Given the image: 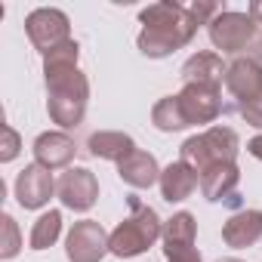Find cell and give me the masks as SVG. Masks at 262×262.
<instances>
[{"mask_svg":"<svg viewBox=\"0 0 262 262\" xmlns=\"http://www.w3.org/2000/svg\"><path fill=\"white\" fill-rule=\"evenodd\" d=\"M80 47L68 40L43 56V80H47V111L50 120L62 129H77L90 102V80L77 68Z\"/></svg>","mask_w":262,"mask_h":262,"instance_id":"obj_1","label":"cell"},{"mask_svg":"<svg viewBox=\"0 0 262 262\" xmlns=\"http://www.w3.org/2000/svg\"><path fill=\"white\" fill-rule=\"evenodd\" d=\"M142 31H139V53L148 59H167L176 50L188 47L191 37L198 34V19L191 16L188 7L164 0V4H151L139 13Z\"/></svg>","mask_w":262,"mask_h":262,"instance_id":"obj_2","label":"cell"},{"mask_svg":"<svg viewBox=\"0 0 262 262\" xmlns=\"http://www.w3.org/2000/svg\"><path fill=\"white\" fill-rule=\"evenodd\" d=\"M129 204V216L111 231L108 237V250L117 256V259H133V256H142L161 234H164V222L161 216L155 213V207L142 204L136 194L126 198Z\"/></svg>","mask_w":262,"mask_h":262,"instance_id":"obj_3","label":"cell"},{"mask_svg":"<svg viewBox=\"0 0 262 262\" xmlns=\"http://www.w3.org/2000/svg\"><path fill=\"white\" fill-rule=\"evenodd\" d=\"M222 86L228 90L234 111L250 123L262 129V62L256 56L231 59L225 68Z\"/></svg>","mask_w":262,"mask_h":262,"instance_id":"obj_4","label":"cell"},{"mask_svg":"<svg viewBox=\"0 0 262 262\" xmlns=\"http://www.w3.org/2000/svg\"><path fill=\"white\" fill-rule=\"evenodd\" d=\"M241 151V139L231 126H210L198 136H188L179 148V161H185L194 173L216 167V164H234Z\"/></svg>","mask_w":262,"mask_h":262,"instance_id":"obj_5","label":"cell"},{"mask_svg":"<svg viewBox=\"0 0 262 262\" xmlns=\"http://www.w3.org/2000/svg\"><path fill=\"white\" fill-rule=\"evenodd\" d=\"M210 43L216 50H222L225 56H244L247 50L256 47L259 40V25L247 16V13H234V10H222L210 25H207Z\"/></svg>","mask_w":262,"mask_h":262,"instance_id":"obj_6","label":"cell"},{"mask_svg":"<svg viewBox=\"0 0 262 262\" xmlns=\"http://www.w3.org/2000/svg\"><path fill=\"white\" fill-rule=\"evenodd\" d=\"M25 34L28 40L34 43V50L40 56L53 53L56 47L68 43L71 40V22L62 10H53V7H40L34 13H28L25 19Z\"/></svg>","mask_w":262,"mask_h":262,"instance_id":"obj_7","label":"cell"},{"mask_svg":"<svg viewBox=\"0 0 262 262\" xmlns=\"http://www.w3.org/2000/svg\"><path fill=\"white\" fill-rule=\"evenodd\" d=\"M179 111L185 126H198V123H213L225 105H222V86H204V83H185L182 93H176Z\"/></svg>","mask_w":262,"mask_h":262,"instance_id":"obj_8","label":"cell"},{"mask_svg":"<svg viewBox=\"0 0 262 262\" xmlns=\"http://www.w3.org/2000/svg\"><path fill=\"white\" fill-rule=\"evenodd\" d=\"M108 237L105 228L96 222V219H80L71 225L68 237H65V256L68 262H102L108 250Z\"/></svg>","mask_w":262,"mask_h":262,"instance_id":"obj_9","label":"cell"},{"mask_svg":"<svg viewBox=\"0 0 262 262\" xmlns=\"http://www.w3.org/2000/svg\"><path fill=\"white\" fill-rule=\"evenodd\" d=\"M56 194H59V201L68 210L86 213L96 204V198H99V179L90 170H83V167H68L59 176V182H56Z\"/></svg>","mask_w":262,"mask_h":262,"instance_id":"obj_10","label":"cell"},{"mask_svg":"<svg viewBox=\"0 0 262 262\" xmlns=\"http://www.w3.org/2000/svg\"><path fill=\"white\" fill-rule=\"evenodd\" d=\"M201 179V194L210 201V204H241V194H237V182H241V170L237 164H216V167H207L198 173Z\"/></svg>","mask_w":262,"mask_h":262,"instance_id":"obj_11","label":"cell"},{"mask_svg":"<svg viewBox=\"0 0 262 262\" xmlns=\"http://www.w3.org/2000/svg\"><path fill=\"white\" fill-rule=\"evenodd\" d=\"M56 191V182H53V173L40 164H28L19 176H16V201L19 207L25 210H40L50 204Z\"/></svg>","mask_w":262,"mask_h":262,"instance_id":"obj_12","label":"cell"},{"mask_svg":"<svg viewBox=\"0 0 262 262\" xmlns=\"http://www.w3.org/2000/svg\"><path fill=\"white\" fill-rule=\"evenodd\" d=\"M31 151H34V164H40L47 170H62V167H68L74 161L77 145L65 129H50V133H40L34 139Z\"/></svg>","mask_w":262,"mask_h":262,"instance_id":"obj_13","label":"cell"},{"mask_svg":"<svg viewBox=\"0 0 262 262\" xmlns=\"http://www.w3.org/2000/svg\"><path fill=\"white\" fill-rule=\"evenodd\" d=\"M117 176H120L129 188H151L155 182H161V167H158L155 155L136 148V151H129V155L117 164Z\"/></svg>","mask_w":262,"mask_h":262,"instance_id":"obj_14","label":"cell"},{"mask_svg":"<svg viewBox=\"0 0 262 262\" xmlns=\"http://www.w3.org/2000/svg\"><path fill=\"white\" fill-rule=\"evenodd\" d=\"M259 237H262V210H237L222 225V241L231 250L253 247Z\"/></svg>","mask_w":262,"mask_h":262,"instance_id":"obj_15","label":"cell"},{"mask_svg":"<svg viewBox=\"0 0 262 262\" xmlns=\"http://www.w3.org/2000/svg\"><path fill=\"white\" fill-rule=\"evenodd\" d=\"M225 68H228V65H222V56H219V53L204 50V53H194V56L182 65L179 77H182V83L222 86V80H225Z\"/></svg>","mask_w":262,"mask_h":262,"instance_id":"obj_16","label":"cell"},{"mask_svg":"<svg viewBox=\"0 0 262 262\" xmlns=\"http://www.w3.org/2000/svg\"><path fill=\"white\" fill-rule=\"evenodd\" d=\"M158 185H161L164 201L179 204V201L191 198L194 188H201V179H198V173H194L185 161H173L170 167L161 170V182H158Z\"/></svg>","mask_w":262,"mask_h":262,"instance_id":"obj_17","label":"cell"},{"mask_svg":"<svg viewBox=\"0 0 262 262\" xmlns=\"http://www.w3.org/2000/svg\"><path fill=\"white\" fill-rule=\"evenodd\" d=\"M164 256H173V253H182V250H194V241H198V222L188 210L182 213H173V219L164 222Z\"/></svg>","mask_w":262,"mask_h":262,"instance_id":"obj_18","label":"cell"},{"mask_svg":"<svg viewBox=\"0 0 262 262\" xmlns=\"http://www.w3.org/2000/svg\"><path fill=\"white\" fill-rule=\"evenodd\" d=\"M86 148H90L93 158L120 164L129 151H136V142H133V136L120 133V129H99V133H93L86 139Z\"/></svg>","mask_w":262,"mask_h":262,"instance_id":"obj_19","label":"cell"},{"mask_svg":"<svg viewBox=\"0 0 262 262\" xmlns=\"http://www.w3.org/2000/svg\"><path fill=\"white\" fill-rule=\"evenodd\" d=\"M59 234H62V213L59 210H50V213H43L31 225L28 244H31V250H47V247H53L59 241Z\"/></svg>","mask_w":262,"mask_h":262,"instance_id":"obj_20","label":"cell"},{"mask_svg":"<svg viewBox=\"0 0 262 262\" xmlns=\"http://www.w3.org/2000/svg\"><path fill=\"white\" fill-rule=\"evenodd\" d=\"M151 123L161 129V133H176V129H185V120H182V111H179L176 96H164L151 108Z\"/></svg>","mask_w":262,"mask_h":262,"instance_id":"obj_21","label":"cell"},{"mask_svg":"<svg viewBox=\"0 0 262 262\" xmlns=\"http://www.w3.org/2000/svg\"><path fill=\"white\" fill-rule=\"evenodd\" d=\"M0 231H4V241H0V259H13L22 250V237H19V225L10 213L0 216Z\"/></svg>","mask_w":262,"mask_h":262,"instance_id":"obj_22","label":"cell"},{"mask_svg":"<svg viewBox=\"0 0 262 262\" xmlns=\"http://www.w3.org/2000/svg\"><path fill=\"white\" fill-rule=\"evenodd\" d=\"M0 129H4V151H0V161L10 164V161H16V155H19V148H22V139H19V133H16L10 123H4Z\"/></svg>","mask_w":262,"mask_h":262,"instance_id":"obj_23","label":"cell"},{"mask_svg":"<svg viewBox=\"0 0 262 262\" xmlns=\"http://www.w3.org/2000/svg\"><path fill=\"white\" fill-rule=\"evenodd\" d=\"M167 262H201V253H198V247L194 250H182V253L167 256Z\"/></svg>","mask_w":262,"mask_h":262,"instance_id":"obj_24","label":"cell"},{"mask_svg":"<svg viewBox=\"0 0 262 262\" xmlns=\"http://www.w3.org/2000/svg\"><path fill=\"white\" fill-rule=\"evenodd\" d=\"M247 151H250L256 161H262V136H253V139L247 142Z\"/></svg>","mask_w":262,"mask_h":262,"instance_id":"obj_25","label":"cell"},{"mask_svg":"<svg viewBox=\"0 0 262 262\" xmlns=\"http://www.w3.org/2000/svg\"><path fill=\"white\" fill-rule=\"evenodd\" d=\"M247 16H250L256 25H262V0H253V4H250V10H247Z\"/></svg>","mask_w":262,"mask_h":262,"instance_id":"obj_26","label":"cell"},{"mask_svg":"<svg viewBox=\"0 0 262 262\" xmlns=\"http://www.w3.org/2000/svg\"><path fill=\"white\" fill-rule=\"evenodd\" d=\"M219 262H241V259H219Z\"/></svg>","mask_w":262,"mask_h":262,"instance_id":"obj_27","label":"cell"}]
</instances>
